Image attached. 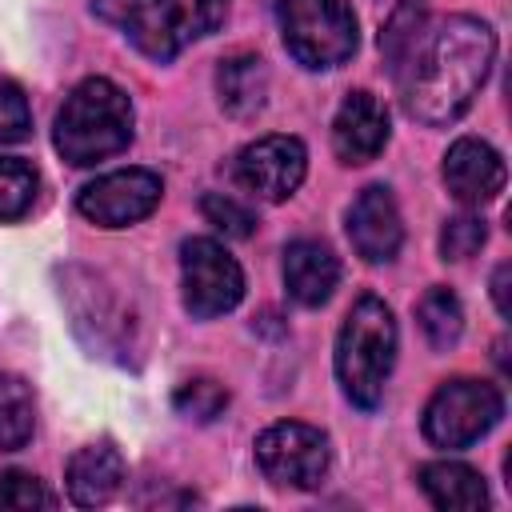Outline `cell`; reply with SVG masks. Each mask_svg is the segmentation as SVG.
<instances>
[{
	"label": "cell",
	"instance_id": "6da1fadb",
	"mask_svg": "<svg viewBox=\"0 0 512 512\" xmlns=\"http://www.w3.org/2000/svg\"><path fill=\"white\" fill-rule=\"evenodd\" d=\"M496 60V32L476 16H444L424 24L396 80L404 112L420 124H452L480 96Z\"/></svg>",
	"mask_w": 512,
	"mask_h": 512
},
{
	"label": "cell",
	"instance_id": "7a4b0ae2",
	"mask_svg": "<svg viewBox=\"0 0 512 512\" xmlns=\"http://www.w3.org/2000/svg\"><path fill=\"white\" fill-rule=\"evenodd\" d=\"M128 140H132V100L120 84L104 76H88L64 96L52 124V144L68 164L92 168L124 152Z\"/></svg>",
	"mask_w": 512,
	"mask_h": 512
},
{
	"label": "cell",
	"instance_id": "3957f363",
	"mask_svg": "<svg viewBox=\"0 0 512 512\" xmlns=\"http://www.w3.org/2000/svg\"><path fill=\"white\" fill-rule=\"evenodd\" d=\"M396 364V320L380 296H360L336 336V380L356 408H376Z\"/></svg>",
	"mask_w": 512,
	"mask_h": 512
},
{
	"label": "cell",
	"instance_id": "277c9868",
	"mask_svg": "<svg viewBox=\"0 0 512 512\" xmlns=\"http://www.w3.org/2000/svg\"><path fill=\"white\" fill-rule=\"evenodd\" d=\"M276 20L284 48L304 68H336L360 44L356 12L344 0H276Z\"/></svg>",
	"mask_w": 512,
	"mask_h": 512
},
{
	"label": "cell",
	"instance_id": "5b68a950",
	"mask_svg": "<svg viewBox=\"0 0 512 512\" xmlns=\"http://www.w3.org/2000/svg\"><path fill=\"white\" fill-rule=\"evenodd\" d=\"M224 12L228 0H128L124 32L144 56L164 64L180 56L192 40L216 32Z\"/></svg>",
	"mask_w": 512,
	"mask_h": 512
},
{
	"label": "cell",
	"instance_id": "8992f818",
	"mask_svg": "<svg viewBox=\"0 0 512 512\" xmlns=\"http://www.w3.org/2000/svg\"><path fill=\"white\" fill-rule=\"evenodd\" d=\"M500 416H504V396L496 384L456 376L432 392L424 408V436L436 448H468L480 436H488Z\"/></svg>",
	"mask_w": 512,
	"mask_h": 512
},
{
	"label": "cell",
	"instance_id": "52a82bcc",
	"mask_svg": "<svg viewBox=\"0 0 512 512\" xmlns=\"http://www.w3.org/2000/svg\"><path fill=\"white\" fill-rule=\"evenodd\" d=\"M332 464L328 436L300 420H280L256 436V468L272 488L312 492L324 484Z\"/></svg>",
	"mask_w": 512,
	"mask_h": 512
},
{
	"label": "cell",
	"instance_id": "ba28073f",
	"mask_svg": "<svg viewBox=\"0 0 512 512\" xmlns=\"http://www.w3.org/2000/svg\"><path fill=\"white\" fill-rule=\"evenodd\" d=\"M180 284H184V308L196 320L224 316L244 296V272L236 256L212 236H192L180 244Z\"/></svg>",
	"mask_w": 512,
	"mask_h": 512
},
{
	"label": "cell",
	"instance_id": "9c48e42d",
	"mask_svg": "<svg viewBox=\"0 0 512 512\" xmlns=\"http://www.w3.org/2000/svg\"><path fill=\"white\" fill-rule=\"evenodd\" d=\"M160 196H164V184L156 172L120 168V172H108V176H96L92 184H84L76 196V208L84 220H92L100 228H128V224L152 216Z\"/></svg>",
	"mask_w": 512,
	"mask_h": 512
},
{
	"label": "cell",
	"instance_id": "30bf717a",
	"mask_svg": "<svg viewBox=\"0 0 512 512\" xmlns=\"http://www.w3.org/2000/svg\"><path fill=\"white\" fill-rule=\"evenodd\" d=\"M308 172V148L296 136H260L244 144L232 160V176L244 192L260 200H288Z\"/></svg>",
	"mask_w": 512,
	"mask_h": 512
},
{
	"label": "cell",
	"instance_id": "8fae6325",
	"mask_svg": "<svg viewBox=\"0 0 512 512\" xmlns=\"http://www.w3.org/2000/svg\"><path fill=\"white\" fill-rule=\"evenodd\" d=\"M348 240H352L356 256L368 260V264H388L400 252L404 224H400L396 196L384 184H368L352 200V208H348Z\"/></svg>",
	"mask_w": 512,
	"mask_h": 512
},
{
	"label": "cell",
	"instance_id": "7c38bea8",
	"mask_svg": "<svg viewBox=\"0 0 512 512\" xmlns=\"http://www.w3.org/2000/svg\"><path fill=\"white\" fill-rule=\"evenodd\" d=\"M444 184L464 208H480L504 188V156L476 136H460L444 156Z\"/></svg>",
	"mask_w": 512,
	"mask_h": 512
},
{
	"label": "cell",
	"instance_id": "4fadbf2b",
	"mask_svg": "<svg viewBox=\"0 0 512 512\" xmlns=\"http://www.w3.org/2000/svg\"><path fill=\"white\" fill-rule=\"evenodd\" d=\"M388 108L380 104V96L372 92H348L336 120H332V148L344 164H368L384 152L388 144Z\"/></svg>",
	"mask_w": 512,
	"mask_h": 512
},
{
	"label": "cell",
	"instance_id": "5bb4252c",
	"mask_svg": "<svg viewBox=\"0 0 512 512\" xmlns=\"http://www.w3.org/2000/svg\"><path fill=\"white\" fill-rule=\"evenodd\" d=\"M340 284V260L320 240H292L284 248V288L296 304L320 308Z\"/></svg>",
	"mask_w": 512,
	"mask_h": 512
},
{
	"label": "cell",
	"instance_id": "9a60e30c",
	"mask_svg": "<svg viewBox=\"0 0 512 512\" xmlns=\"http://www.w3.org/2000/svg\"><path fill=\"white\" fill-rule=\"evenodd\" d=\"M68 500L80 504V508H96V504H108L120 484H124V456L116 452L112 440H96V444H84L72 460H68Z\"/></svg>",
	"mask_w": 512,
	"mask_h": 512
},
{
	"label": "cell",
	"instance_id": "2e32d148",
	"mask_svg": "<svg viewBox=\"0 0 512 512\" xmlns=\"http://www.w3.org/2000/svg\"><path fill=\"white\" fill-rule=\"evenodd\" d=\"M424 496L444 508V512H476L488 508V484L476 468L460 464V460H432L416 472Z\"/></svg>",
	"mask_w": 512,
	"mask_h": 512
},
{
	"label": "cell",
	"instance_id": "e0dca14e",
	"mask_svg": "<svg viewBox=\"0 0 512 512\" xmlns=\"http://www.w3.org/2000/svg\"><path fill=\"white\" fill-rule=\"evenodd\" d=\"M216 92L220 104L232 116H256L268 100V68L252 52H236L216 68Z\"/></svg>",
	"mask_w": 512,
	"mask_h": 512
},
{
	"label": "cell",
	"instance_id": "ac0fdd59",
	"mask_svg": "<svg viewBox=\"0 0 512 512\" xmlns=\"http://www.w3.org/2000/svg\"><path fill=\"white\" fill-rule=\"evenodd\" d=\"M32 432H36V400L28 380L0 372V448L16 452L32 440Z\"/></svg>",
	"mask_w": 512,
	"mask_h": 512
},
{
	"label": "cell",
	"instance_id": "d6986e66",
	"mask_svg": "<svg viewBox=\"0 0 512 512\" xmlns=\"http://www.w3.org/2000/svg\"><path fill=\"white\" fill-rule=\"evenodd\" d=\"M416 320H420V332L432 348H452L464 332V308L456 300V292H448L444 284H432L420 304H416Z\"/></svg>",
	"mask_w": 512,
	"mask_h": 512
},
{
	"label": "cell",
	"instance_id": "ffe728a7",
	"mask_svg": "<svg viewBox=\"0 0 512 512\" xmlns=\"http://www.w3.org/2000/svg\"><path fill=\"white\" fill-rule=\"evenodd\" d=\"M40 192V176L20 156H0V220H20Z\"/></svg>",
	"mask_w": 512,
	"mask_h": 512
},
{
	"label": "cell",
	"instance_id": "44dd1931",
	"mask_svg": "<svg viewBox=\"0 0 512 512\" xmlns=\"http://www.w3.org/2000/svg\"><path fill=\"white\" fill-rule=\"evenodd\" d=\"M420 28H424V12H420V4H412V0H408V4H400V8L392 12V20L384 24V32H380V52L388 56L392 76L400 72L404 56L412 52V44H416Z\"/></svg>",
	"mask_w": 512,
	"mask_h": 512
},
{
	"label": "cell",
	"instance_id": "7402d4cb",
	"mask_svg": "<svg viewBox=\"0 0 512 512\" xmlns=\"http://www.w3.org/2000/svg\"><path fill=\"white\" fill-rule=\"evenodd\" d=\"M172 404H176V412H180V416L208 424V420H216V416L228 408V392H224V384H216V380L200 376V380L180 384V388H176V396H172Z\"/></svg>",
	"mask_w": 512,
	"mask_h": 512
},
{
	"label": "cell",
	"instance_id": "603a6c76",
	"mask_svg": "<svg viewBox=\"0 0 512 512\" xmlns=\"http://www.w3.org/2000/svg\"><path fill=\"white\" fill-rule=\"evenodd\" d=\"M52 504L56 496L32 472H20V468L0 472V512H32V508H52Z\"/></svg>",
	"mask_w": 512,
	"mask_h": 512
},
{
	"label": "cell",
	"instance_id": "cb8c5ba5",
	"mask_svg": "<svg viewBox=\"0 0 512 512\" xmlns=\"http://www.w3.org/2000/svg\"><path fill=\"white\" fill-rule=\"evenodd\" d=\"M200 212H204V220H208L212 228H220L224 236L244 240V236H252V232H256V216H252V208H248V204H240L236 196L208 192V196L200 200Z\"/></svg>",
	"mask_w": 512,
	"mask_h": 512
},
{
	"label": "cell",
	"instance_id": "d4e9b609",
	"mask_svg": "<svg viewBox=\"0 0 512 512\" xmlns=\"http://www.w3.org/2000/svg\"><path fill=\"white\" fill-rule=\"evenodd\" d=\"M488 240V224L480 216H452L440 228V256L444 260H468L484 248Z\"/></svg>",
	"mask_w": 512,
	"mask_h": 512
},
{
	"label": "cell",
	"instance_id": "484cf974",
	"mask_svg": "<svg viewBox=\"0 0 512 512\" xmlns=\"http://www.w3.org/2000/svg\"><path fill=\"white\" fill-rule=\"evenodd\" d=\"M32 136V108L20 84L0 80V144H20Z\"/></svg>",
	"mask_w": 512,
	"mask_h": 512
},
{
	"label": "cell",
	"instance_id": "4316f807",
	"mask_svg": "<svg viewBox=\"0 0 512 512\" xmlns=\"http://www.w3.org/2000/svg\"><path fill=\"white\" fill-rule=\"evenodd\" d=\"M508 280H512V268H508V264H500V268L492 272V300H496V312H500V316H512V300H508Z\"/></svg>",
	"mask_w": 512,
	"mask_h": 512
}]
</instances>
